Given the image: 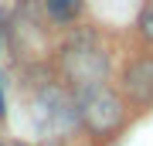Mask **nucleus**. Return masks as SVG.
Listing matches in <instances>:
<instances>
[{
  "label": "nucleus",
  "mask_w": 153,
  "mask_h": 146,
  "mask_svg": "<svg viewBox=\"0 0 153 146\" xmlns=\"http://www.w3.org/2000/svg\"><path fill=\"white\" fill-rule=\"evenodd\" d=\"M71 99H75V109H78V122H82L92 136H99V139L116 136L126 126V119H129V102H126V95L119 88H112L109 82L75 88Z\"/></svg>",
  "instance_id": "obj_1"
},
{
  "label": "nucleus",
  "mask_w": 153,
  "mask_h": 146,
  "mask_svg": "<svg viewBox=\"0 0 153 146\" xmlns=\"http://www.w3.org/2000/svg\"><path fill=\"white\" fill-rule=\"evenodd\" d=\"M58 68L65 75V82L71 85V92H75V88H85V85L109 82V54L95 41V34H78L61 48Z\"/></svg>",
  "instance_id": "obj_2"
},
{
  "label": "nucleus",
  "mask_w": 153,
  "mask_h": 146,
  "mask_svg": "<svg viewBox=\"0 0 153 146\" xmlns=\"http://www.w3.org/2000/svg\"><path fill=\"white\" fill-rule=\"evenodd\" d=\"M119 92L136 109L153 105V54H136V58L126 61V68L119 75Z\"/></svg>",
  "instance_id": "obj_3"
},
{
  "label": "nucleus",
  "mask_w": 153,
  "mask_h": 146,
  "mask_svg": "<svg viewBox=\"0 0 153 146\" xmlns=\"http://www.w3.org/2000/svg\"><path fill=\"white\" fill-rule=\"evenodd\" d=\"M44 7L55 21L65 24V21H75V14L82 10V0H44Z\"/></svg>",
  "instance_id": "obj_4"
},
{
  "label": "nucleus",
  "mask_w": 153,
  "mask_h": 146,
  "mask_svg": "<svg viewBox=\"0 0 153 146\" xmlns=\"http://www.w3.org/2000/svg\"><path fill=\"white\" fill-rule=\"evenodd\" d=\"M136 27H140V34H143V38L153 44V4H146V7H143V14H140Z\"/></svg>",
  "instance_id": "obj_5"
},
{
  "label": "nucleus",
  "mask_w": 153,
  "mask_h": 146,
  "mask_svg": "<svg viewBox=\"0 0 153 146\" xmlns=\"http://www.w3.org/2000/svg\"><path fill=\"white\" fill-rule=\"evenodd\" d=\"M7 112V102H4V92H0V116Z\"/></svg>",
  "instance_id": "obj_6"
}]
</instances>
